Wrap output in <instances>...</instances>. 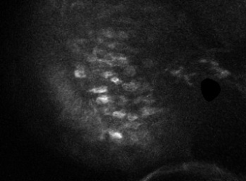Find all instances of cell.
<instances>
[{"label": "cell", "mask_w": 246, "mask_h": 181, "mask_svg": "<svg viewBox=\"0 0 246 181\" xmlns=\"http://www.w3.org/2000/svg\"><path fill=\"white\" fill-rule=\"evenodd\" d=\"M123 88L124 90L127 91H130V92H133L135 91L139 87V84L136 82H130L129 83H124L123 84Z\"/></svg>", "instance_id": "1"}, {"label": "cell", "mask_w": 246, "mask_h": 181, "mask_svg": "<svg viewBox=\"0 0 246 181\" xmlns=\"http://www.w3.org/2000/svg\"><path fill=\"white\" fill-rule=\"evenodd\" d=\"M109 134L112 138V139L115 140L116 142H121L123 139V136L121 133L119 132H116L114 130H111L109 132Z\"/></svg>", "instance_id": "2"}, {"label": "cell", "mask_w": 246, "mask_h": 181, "mask_svg": "<svg viewBox=\"0 0 246 181\" xmlns=\"http://www.w3.org/2000/svg\"><path fill=\"white\" fill-rule=\"evenodd\" d=\"M74 75L75 77L77 78H84L86 76V73L84 72V68L82 66H79L77 69L75 70L74 72Z\"/></svg>", "instance_id": "3"}, {"label": "cell", "mask_w": 246, "mask_h": 181, "mask_svg": "<svg viewBox=\"0 0 246 181\" xmlns=\"http://www.w3.org/2000/svg\"><path fill=\"white\" fill-rule=\"evenodd\" d=\"M108 91L106 86H100V87H96L94 88H92L89 91V92H92L94 94H103L106 93Z\"/></svg>", "instance_id": "4"}, {"label": "cell", "mask_w": 246, "mask_h": 181, "mask_svg": "<svg viewBox=\"0 0 246 181\" xmlns=\"http://www.w3.org/2000/svg\"><path fill=\"white\" fill-rule=\"evenodd\" d=\"M123 73L125 74L126 75H128V76H134L135 73H136V70H135L134 67L129 66V67L125 68V70H123Z\"/></svg>", "instance_id": "5"}, {"label": "cell", "mask_w": 246, "mask_h": 181, "mask_svg": "<svg viewBox=\"0 0 246 181\" xmlns=\"http://www.w3.org/2000/svg\"><path fill=\"white\" fill-rule=\"evenodd\" d=\"M110 101H111V98L106 95H103V96H101L97 98V102L98 104H107V103L110 102Z\"/></svg>", "instance_id": "6"}, {"label": "cell", "mask_w": 246, "mask_h": 181, "mask_svg": "<svg viewBox=\"0 0 246 181\" xmlns=\"http://www.w3.org/2000/svg\"><path fill=\"white\" fill-rule=\"evenodd\" d=\"M103 34H104L105 36L108 37V38H113V37H114L115 35H116L115 32H114L113 30H111V29H107V30H105L104 32H103Z\"/></svg>", "instance_id": "7"}, {"label": "cell", "mask_w": 246, "mask_h": 181, "mask_svg": "<svg viewBox=\"0 0 246 181\" xmlns=\"http://www.w3.org/2000/svg\"><path fill=\"white\" fill-rule=\"evenodd\" d=\"M113 116L117 118H123L126 116V112L123 111H116L113 113Z\"/></svg>", "instance_id": "8"}, {"label": "cell", "mask_w": 246, "mask_h": 181, "mask_svg": "<svg viewBox=\"0 0 246 181\" xmlns=\"http://www.w3.org/2000/svg\"><path fill=\"white\" fill-rule=\"evenodd\" d=\"M154 112H155L154 109H150V108H145V109H143V110H142V114L143 115H145V116L152 114H153Z\"/></svg>", "instance_id": "9"}, {"label": "cell", "mask_w": 246, "mask_h": 181, "mask_svg": "<svg viewBox=\"0 0 246 181\" xmlns=\"http://www.w3.org/2000/svg\"><path fill=\"white\" fill-rule=\"evenodd\" d=\"M138 116L135 114H129L127 115V118H128V120L130 121V122H134L135 121L136 119H138Z\"/></svg>", "instance_id": "10"}, {"label": "cell", "mask_w": 246, "mask_h": 181, "mask_svg": "<svg viewBox=\"0 0 246 181\" xmlns=\"http://www.w3.org/2000/svg\"><path fill=\"white\" fill-rule=\"evenodd\" d=\"M118 37L119 38V39H126L127 37H128V35H127V34H126L125 32H123V31H120L118 34Z\"/></svg>", "instance_id": "11"}, {"label": "cell", "mask_w": 246, "mask_h": 181, "mask_svg": "<svg viewBox=\"0 0 246 181\" xmlns=\"http://www.w3.org/2000/svg\"><path fill=\"white\" fill-rule=\"evenodd\" d=\"M111 81H112L113 83H116V84H117V85L121 84V83H122V81L119 79L118 78H117V77H113V78H111Z\"/></svg>", "instance_id": "12"}, {"label": "cell", "mask_w": 246, "mask_h": 181, "mask_svg": "<svg viewBox=\"0 0 246 181\" xmlns=\"http://www.w3.org/2000/svg\"><path fill=\"white\" fill-rule=\"evenodd\" d=\"M112 75H113V73H112L111 71H106L103 74V76L104 78H108L111 77Z\"/></svg>", "instance_id": "13"}, {"label": "cell", "mask_w": 246, "mask_h": 181, "mask_svg": "<svg viewBox=\"0 0 246 181\" xmlns=\"http://www.w3.org/2000/svg\"><path fill=\"white\" fill-rule=\"evenodd\" d=\"M126 102H127V100L124 97H121L119 99V101H118V104H120V105H124Z\"/></svg>", "instance_id": "14"}]
</instances>
